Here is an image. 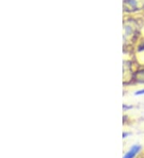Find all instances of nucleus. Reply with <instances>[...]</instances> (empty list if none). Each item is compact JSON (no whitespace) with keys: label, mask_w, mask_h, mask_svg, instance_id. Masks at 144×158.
<instances>
[{"label":"nucleus","mask_w":144,"mask_h":158,"mask_svg":"<svg viewBox=\"0 0 144 158\" xmlns=\"http://www.w3.org/2000/svg\"><path fill=\"white\" fill-rule=\"evenodd\" d=\"M141 147L139 145H134V146L131 147L130 148V150L124 155L123 158H134V156H136L137 154L138 153V152L140 151Z\"/></svg>","instance_id":"nucleus-1"},{"label":"nucleus","mask_w":144,"mask_h":158,"mask_svg":"<svg viewBox=\"0 0 144 158\" xmlns=\"http://www.w3.org/2000/svg\"><path fill=\"white\" fill-rule=\"evenodd\" d=\"M137 81H140V82H144V70L139 71L136 74Z\"/></svg>","instance_id":"nucleus-2"},{"label":"nucleus","mask_w":144,"mask_h":158,"mask_svg":"<svg viewBox=\"0 0 144 158\" xmlns=\"http://www.w3.org/2000/svg\"><path fill=\"white\" fill-rule=\"evenodd\" d=\"M142 94H144V89H139V90L136 91V92L134 93V95H137V96H139V95H142Z\"/></svg>","instance_id":"nucleus-3"},{"label":"nucleus","mask_w":144,"mask_h":158,"mask_svg":"<svg viewBox=\"0 0 144 158\" xmlns=\"http://www.w3.org/2000/svg\"><path fill=\"white\" fill-rule=\"evenodd\" d=\"M129 134H130L129 133H127V132H123V138H125V137H127V136H129Z\"/></svg>","instance_id":"nucleus-4"},{"label":"nucleus","mask_w":144,"mask_h":158,"mask_svg":"<svg viewBox=\"0 0 144 158\" xmlns=\"http://www.w3.org/2000/svg\"><path fill=\"white\" fill-rule=\"evenodd\" d=\"M123 110H128V109H131V106H127L126 105H123Z\"/></svg>","instance_id":"nucleus-5"},{"label":"nucleus","mask_w":144,"mask_h":158,"mask_svg":"<svg viewBox=\"0 0 144 158\" xmlns=\"http://www.w3.org/2000/svg\"><path fill=\"white\" fill-rule=\"evenodd\" d=\"M139 50H144V43L142 45V46H140V47H139Z\"/></svg>","instance_id":"nucleus-6"}]
</instances>
